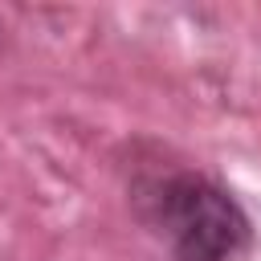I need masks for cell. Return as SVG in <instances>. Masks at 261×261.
I'll use <instances>...</instances> for the list:
<instances>
[{
	"label": "cell",
	"mask_w": 261,
	"mask_h": 261,
	"mask_svg": "<svg viewBox=\"0 0 261 261\" xmlns=\"http://www.w3.org/2000/svg\"><path fill=\"white\" fill-rule=\"evenodd\" d=\"M151 224L171 249V261H241L253 224L245 208L212 179L179 171L151 188Z\"/></svg>",
	"instance_id": "cell-1"
}]
</instances>
